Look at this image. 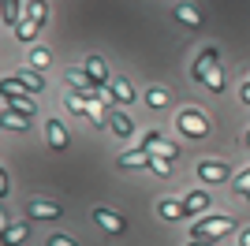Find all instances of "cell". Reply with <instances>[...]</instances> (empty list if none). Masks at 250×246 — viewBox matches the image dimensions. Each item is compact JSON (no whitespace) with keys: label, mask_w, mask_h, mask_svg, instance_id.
<instances>
[{"label":"cell","mask_w":250,"mask_h":246,"mask_svg":"<svg viewBox=\"0 0 250 246\" xmlns=\"http://www.w3.org/2000/svg\"><path fill=\"white\" fill-rule=\"evenodd\" d=\"M194 79L206 82L213 93H224V79H220V67H217V49H202L198 63H194Z\"/></svg>","instance_id":"cell-1"},{"label":"cell","mask_w":250,"mask_h":246,"mask_svg":"<svg viewBox=\"0 0 250 246\" xmlns=\"http://www.w3.org/2000/svg\"><path fill=\"white\" fill-rule=\"evenodd\" d=\"M231 227H235V220H228V216H202L198 224L190 227V239H202V243H213V239L228 235Z\"/></svg>","instance_id":"cell-2"},{"label":"cell","mask_w":250,"mask_h":246,"mask_svg":"<svg viewBox=\"0 0 250 246\" xmlns=\"http://www.w3.org/2000/svg\"><path fill=\"white\" fill-rule=\"evenodd\" d=\"M176 127L187 134V138H206V134H209V120L198 116L194 108H183V112L176 116Z\"/></svg>","instance_id":"cell-3"},{"label":"cell","mask_w":250,"mask_h":246,"mask_svg":"<svg viewBox=\"0 0 250 246\" xmlns=\"http://www.w3.org/2000/svg\"><path fill=\"white\" fill-rule=\"evenodd\" d=\"M142 145H146V149H149L153 157H161V161H176V157H179V145L165 142V134H161V131H149Z\"/></svg>","instance_id":"cell-4"},{"label":"cell","mask_w":250,"mask_h":246,"mask_svg":"<svg viewBox=\"0 0 250 246\" xmlns=\"http://www.w3.org/2000/svg\"><path fill=\"white\" fill-rule=\"evenodd\" d=\"M198 175H202V183H228V179H231V172H228V164H224V161H202Z\"/></svg>","instance_id":"cell-5"},{"label":"cell","mask_w":250,"mask_h":246,"mask_svg":"<svg viewBox=\"0 0 250 246\" xmlns=\"http://www.w3.org/2000/svg\"><path fill=\"white\" fill-rule=\"evenodd\" d=\"M94 220L104 227V231H116V235H120V231L127 227V220H124L120 213H112L108 205H94Z\"/></svg>","instance_id":"cell-6"},{"label":"cell","mask_w":250,"mask_h":246,"mask_svg":"<svg viewBox=\"0 0 250 246\" xmlns=\"http://www.w3.org/2000/svg\"><path fill=\"white\" fill-rule=\"evenodd\" d=\"M83 71L90 75V82H94L97 90H101V86H108V79H112V75H108V63H104L101 56H86V63H83Z\"/></svg>","instance_id":"cell-7"},{"label":"cell","mask_w":250,"mask_h":246,"mask_svg":"<svg viewBox=\"0 0 250 246\" xmlns=\"http://www.w3.org/2000/svg\"><path fill=\"white\" fill-rule=\"evenodd\" d=\"M116 164H120V168H149V164H153V153H149L146 145H138V149L120 153V157H116Z\"/></svg>","instance_id":"cell-8"},{"label":"cell","mask_w":250,"mask_h":246,"mask_svg":"<svg viewBox=\"0 0 250 246\" xmlns=\"http://www.w3.org/2000/svg\"><path fill=\"white\" fill-rule=\"evenodd\" d=\"M63 209L56 202H42V198H34L30 205H26V216H30V220H52V216H60Z\"/></svg>","instance_id":"cell-9"},{"label":"cell","mask_w":250,"mask_h":246,"mask_svg":"<svg viewBox=\"0 0 250 246\" xmlns=\"http://www.w3.org/2000/svg\"><path fill=\"white\" fill-rule=\"evenodd\" d=\"M0 22L15 30L22 22V0H0Z\"/></svg>","instance_id":"cell-10"},{"label":"cell","mask_w":250,"mask_h":246,"mask_svg":"<svg viewBox=\"0 0 250 246\" xmlns=\"http://www.w3.org/2000/svg\"><path fill=\"white\" fill-rule=\"evenodd\" d=\"M108 93H112V101H120V104H131V101H135V86H131L127 79H120V75L108 79Z\"/></svg>","instance_id":"cell-11"},{"label":"cell","mask_w":250,"mask_h":246,"mask_svg":"<svg viewBox=\"0 0 250 246\" xmlns=\"http://www.w3.org/2000/svg\"><path fill=\"white\" fill-rule=\"evenodd\" d=\"M45 138H49L52 149H67V142H71V138H67V127H63L60 120H49V123H45Z\"/></svg>","instance_id":"cell-12"},{"label":"cell","mask_w":250,"mask_h":246,"mask_svg":"<svg viewBox=\"0 0 250 246\" xmlns=\"http://www.w3.org/2000/svg\"><path fill=\"white\" fill-rule=\"evenodd\" d=\"M67 79H71L75 93H83V97H90V101H94V93H97V86H94V82H90V75H86L83 67H71V71H67Z\"/></svg>","instance_id":"cell-13"},{"label":"cell","mask_w":250,"mask_h":246,"mask_svg":"<svg viewBox=\"0 0 250 246\" xmlns=\"http://www.w3.org/2000/svg\"><path fill=\"white\" fill-rule=\"evenodd\" d=\"M108 127L116 131V138H131V134H135V123H131V116H124L120 108H112V116H108Z\"/></svg>","instance_id":"cell-14"},{"label":"cell","mask_w":250,"mask_h":246,"mask_svg":"<svg viewBox=\"0 0 250 246\" xmlns=\"http://www.w3.org/2000/svg\"><path fill=\"white\" fill-rule=\"evenodd\" d=\"M172 19H176V22H183V26H190V30H194V26H202V15L194 11V4H176Z\"/></svg>","instance_id":"cell-15"},{"label":"cell","mask_w":250,"mask_h":246,"mask_svg":"<svg viewBox=\"0 0 250 246\" xmlns=\"http://www.w3.org/2000/svg\"><path fill=\"white\" fill-rule=\"evenodd\" d=\"M15 82H22V86H26L30 93H42V90H45V79L34 71V67H22V71L15 75Z\"/></svg>","instance_id":"cell-16"},{"label":"cell","mask_w":250,"mask_h":246,"mask_svg":"<svg viewBox=\"0 0 250 246\" xmlns=\"http://www.w3.org/2000/svg\"><path fill=\"white\" fill-rule=\"evenodd\" d=\"M45 15H49V4H45V0H26V15H22V19H30L34 26H45Z\"/></svg>","instance_id":"cell-17"},{"label":"cell","mask_w":250,"mask_h":246,"mask_svg":"<svg viewBox=\"0 0 250 246\" xmlns=\"http://www.w3.org/2000/svg\"><path fill=\"white\" fill-rule=\"evenodd\" d=\"M157 213L165 216V220H179V216H187V205H183V202H172V198H165V202H157Z\"/></svg>","instance_id":"cell-18"},{"label":"cell","mask_w":250,"mask_h":246,"mask_svg":"<svg viewBox=\"0 0 250 246\" xmlns=\"http://www.w3.org/2000/svg\"><path fill=\"white\" fill-rule=\"evenodd\" d=\"M0 127H15V131H22V127H30V116L15 112V108H4V112H0Z\"/></svg>","instance_id":"cell-19"},{"label":"cell","mask_w":250,"mask_h":246,"mask_svg":"<svg viewBox=\"0 0 250 246\" xmlns=\"http://www.w3.org/2000/svg\"><path fill=\"white\" fill-rule=\"evenodd\" d=\"M26 235H30V227H26V220H22V224H11L8 231H4V235H0V243H4V246H19Z\"/></svg>","instance_id":"cell-20"},{"label":"cell","mask_w":250,"mask_h":246,"mask_svg":"<svg viewBox=\"0 0 250 246\" xmlns=\"http://www.w3.org/2000/svg\"><path fill=\"white\" fill-rule=\"evenodd\" d=\"M209 202H213V198H209L206 190H194V194H187V198H183L187 213H206V209H209Z\"/></svg>","instance_id":"cell-21"},{"label":"cell","mask_w":250,"mask_h":246,"mask_svg":"<svg viewBox=\"0 0 250 246\" xmlns=\"http://www.w3.org/2000/svg\"><path fill=\"white\" fill-rule=\"evenodd\" d=\"M0 93H4V101H15V97H26V86L15 79H4L0 82Z\"/></svg>","instance_id":"cell-22"},{"label":"cell","mask_w":250,"mask_h":246,"mask_svg":"<svg viewBox=\"0 0 250 246\" xmlns=\"http://www.w3.org/2000/svg\"><path fill=\"white\" fill-rule=\"evenodd\" d=\"M8 108H15V112H22V116H34V112H38L34 97H15V101H8Z\"/></svg>","instance_id":"cell-23"},{"label":"cell","mask_w":250,"mask_h":246,"mask_svg":"<svg viewBox=\"0 0 250 246\" xmlns=\"http://www.w3.org/2000/svg\"><path fill=\"white\" fill-rule=\"evenodd\" d=\"M86 104H90V97H83V93H67V108H71L75 116H86Z\"/></svg>","instance_id":"cell-24"},{"label":"cell","mask_w":250,"mask_h":246,"mask_svg":"<svg viewBox=\"0 0 250 246\" xmlns=\"http://www.w3.org/2000/svg\"><path fill=\"white\" fill-rule=\"evenodd\" d=\"M38 30H42V26H34L30 19H22L19 26H15V38H19V41H34V38H38Z\"/></svg>","instance_id":"cell-25"},{"label":"cell","mask_w":250,"mask_h":246,"mask_svg":"<svg viewBox=\"0 0 250 246\" xmlns=\"http://www.w3.org/2000/svg\"><path fill=\"white\" fill-rule=\"evenodd\" d=\"M146 104H149V108H165V104H168V90H161V86H153V90L146 93Z\"/></svg>","instance_id":"cell-26"},{"label":"cell","mask_w":250,"mask_h":246,"mask_svg":"<svg viewBox=\"0 0 250 246\" xmlns=\"http://www.w3.org/2000/svg\"><path fill=\"white\" fill-rule=\"evenodd\" d=\"M235 194L250 202V168H243V172L235 175Z\"/></svg>","instance_id":"cell-27"},{"label":"cell","mask_w":250,"mask_h":246,"mask_svg":"<svg viewBox=\"0 0 250 246\" xmlns=\"http://www.w3.org/2000/svg\"><path fill=\"white\" fill-rule=\"evenodd\" d=\"M86 116H90L94 127H101V123H104V104L101 101H90V104H86Z\"/></svg>","instance_id":"cell-28"},{"label":"cell","mask_w":250,"mask_h":246,"mask_svg":"<svg viewBox=\"0 0 250 246\" xmlns=\"http://www.w3.org/2000/svg\"><path fill=\"white\" fill-rule=\"evenodd\" d=\"M49 60H52V52H49V49H42V45H38V49L30 52V63H34V71H38V67H45Z\"/></svg>","instance_id":"cell-29"},{"label":"cell","mask_w":250,"mask_h":246,"mask_svg":"<svg viewBox=\"0 0 250 246\" xmlns=\"http://www.w3.org/2000/svg\"><path fill=\"white\" fill-rule=\"evenodd\" d=\"M157 175H172V161H161V157H153V164H149Z\"/></svg>","instance_id":"cell-30"},{"label":"cell","mask_w":250,"mask_h":246,"mask_svg":"<svg viewBox=\"0 0 250 246\" xmlns=\"http://www.w3.org/2000/svg\"><path fill=\"white\" fill-rule=\"evenodd\" d=\"M8 190H11V179H8V172L0 168V198H8Z\"/></svg>","instance_id":"cell-31"},{"label":"cell","mask_w":250,"mask_h":246,"mask_svg":"<svg viewBox=\"0 0 250 246\" xmlns=\"http://www.w3.org/2000/svg\"><path fill=\"white\" fill-rule=\"evenodd\" d=\"M49 246H79V243H75V239H67V235H52Z\"/></svg>","instance_id":"cell-32"},{"label":"cell","mask_w":250,"mask_h":246,"mask_svg":"<svg viewBox=\"0 0 250 246\" xmlns=\"http://www.w3.org/2000/svg\"><path fill=\"white\" fill-rule=\"evenodd\" d=\"M239 246H250V227H243V231H239Z\"/></svg>","instance_id":"cell-33"},{"label":"cell","mask_w":250,"mask_h":246,"mask_svg":"<svg viewBox=\"0 0 250 246\" xmlns=\"http://www.w3.org/2000/svg\"><path fill=\"white\" fill-rule=\"evenodd\" d=\"M8 227H11V224H8V216H4V209H0V235H4Z\"/></svg>","instance_id":"cell-34"},{"label":"cell","mask_w":250,"mask_h":246,"mask_svg":"<svg viewBox=\"0 0 250 246\" xmlns=\"http://www.w3.org/2000/svg\"><path fill=\"white\" fill-rule=\"evenodd\" d=\"M243 101L250 104V82H247V86H243Z\"/></svg>","instance_id":"cell-35"},{"label":"cell","mask_w":250,"mask_h":246,"mask_svg":"<svg viewBox=\"0 0 250 246\" xmlns=\"http://www.w3.org/2000/svg\"><path fill=\"white\" fill-rule=\"evenodd\" d=\"M187 246H213V243H202V239H190Z\"/></svg>","instance_id":"cell-36"},{"label":"cell","mask_w":250,"mask_h":246,"mask_svg":"<svg viewBox=\"0 0 250 246\" xmlns=\"http://www.w3.org/2000/svg\"><path fill=\"white\" fill-rule=\"evenodd\" d=\"M247 145H250V131H247Z\"/></svg>","instance_id":"cell-37"}]
</instances>
